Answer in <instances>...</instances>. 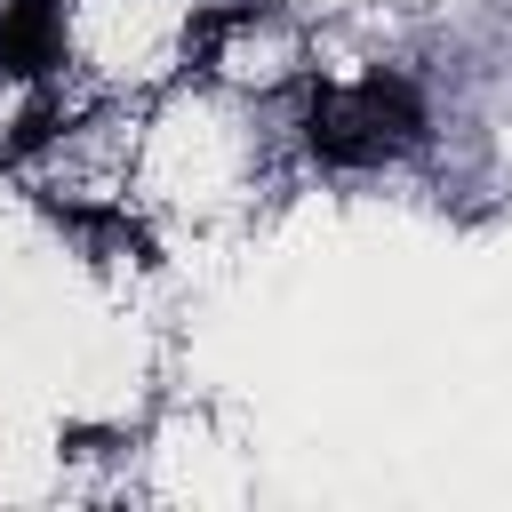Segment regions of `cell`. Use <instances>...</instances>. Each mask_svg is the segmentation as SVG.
I'll return each mask as SVG.
<instances>
[{"instance_id":"obj_1","label":"cell","mask_w":512,"mask_h":512,"mask_svg":"<svg viewBox=\"0 0 512 512\" xmlns=\"http://www.w3.org/2000/svg\"><path fill=\"white\" fill-rule=\"evenodd\" d=\"M424 144V96L408 72H368L352 88H304V152L320 168H376Z\"/></svg>"},{"instance_id":"obj_2","label":"cell","mask_w":512,"mask_h":512,"mask_svg":"<svg viewBox=\"0 0 512 512\" xmlns=\"http://www.w3.org/2000/svg\"><path fill=\"white\" fill-rule=\"evenodd\" d=\"M72 0H0V80H48L64 64Z\"/></svg>"},{"instance_id":"obj_3","label":"cell","mask_w":512,"mask_h":512,"mask_svg":"<svg viewBox=\"0 0 512 512\" xmlns=\"http://www.w3.org/2000/svg\"><path fill=\"white\" fill-rule=\"evenodd\" d=\"M56 136H64V104H56V96H40V104H24V112H16V128L0 136V160H32V152H40V144H56Z\"/></svg>"}]
</instances>
